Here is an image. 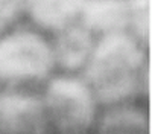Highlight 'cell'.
Returning a JSON list of instances; mask_svg holds the SVG:
<instances>
[{"instance_id":"6da1fadb","label":"cell","mask_w":152,"mask_h":134,"mask_svg":"<svg viewBox=\"0 0 152 134\" xmlns=\"http://www.w3.org/2000/svg\"><path fill=\"white\" fill-rule=\"evenodd\" d=\"M149 49L128 31L97 37L81 78L99 105L135 101L149 92Z\"/></svg>"},{"instance_id":"7a4b0ae2","label":"cell","mask_w":152,"mask_h":134,"mask_svg":"<svg viewBox=\"0 0 152 134\" xmlns=\"http://www.w3.org/2000/svg\"><path fill=\"white\" fill-rule=\"evenodd\" d=\"M50 37L29 23L0 34V87L35 89L55 75Z\"/></svg>"},{"instance_id":"3957f363","label":"cell","mask_w":152,"mask_h":134,"mask_svg":"<svg viewBox=\"0 0 152 134\" xmlns=\"http://www.w3.org/2000/svg\"><path fill=\"white\" fill-rule=\"evenodd\" d=\"M41 96L52 134H93L99 102L81 75H52Z\"/></svg>"},{"instance_id":"277c9868","label":"cell","mask_w":152,"mask_h":134,"mask_svg":"<svg viewBox=\"0 0 152 134\" xmlns=\"http://www.w3.org/2000/svg\"><path fill=\"white\" fill-rule=\"evenodd\" d=\"M0 134H52L41 92L2 89Z\"/></svg>"},{"instance_id":"5b68a950","label":"cell","mask_w":152,"mask_h":134,"mask_svg":"<svg viewBox=\"0 0 152 134\" xmlns=\"http://www.w3.org/2000/svg\"><path fill=\"white\" fill-rule=\"evenodd\" d=\"M96 40L97 37L79 21L50 35L56 70L59 73L79 75L93 53Z\"/></svg>"},{"instance_id":"8992f818","label":"cell","mask_w":152,"mask_h":134,"mask_svg":"<svg viewBox=\"0 0 152 134\" xmlns=\"http://www.w3.org/2000/svg\"><path fill=\"white\" fill-rule=\"evenodd\" d=\"M87 0H26L24 17L46 35H53L78 23Z\"/></svg>"},{"instance_id":"52a82bcc","label":"cell","mask_w":152,"mask_h":134,"mask_svg":"<svg viewBox=\"0 0 152 134\" xmlns=\"http://www.w3.org/2000/svg\"><path fill=\"white\" fill-rule=\"evenodd\" d=\"M93 134H151L149 111L135 101L108 105L97 116Z\"/></svg>"},{"instance_id":"ba28073f","label":"cell","mask_w":152,"mask_h":134,"mask_svg":"<svg viewBox=\"0 0 152 134\" xmlns=\"http://www.w3.org/2000/svg\"><path fill=\"white\" fill-rule=\"evenodd\" d=\"M79 23L96 37L128 31L129 11L126 0H87Z\"/></svg>"},{"instance_id":"9c48e42d","label":"cell","mask_w":152,"mask_h":134,"mask_svg":"<svg viewBox=\"0 0 152 134\" xmlns=\"http://www.w3.org/2000/svg\"><path fill=\"white\" fill-rule=\"evenodd\" d=\"M129 11V28L132 34L145 47L151 46V0H126Z\"/></svg>"},{"instance_id":"30bf717a","label":"cell","mask_w":152,"mask_h":134,"mask_svg":"<svg viewBox=\"0 0 152 134\" xmlns=\"http://www.w3.org/2000/svg\"><path fill=\"white\" fill-rule=\"evenodd\" d=\"M26 0H0V34L18 24L24 17Z\"/></svg>"},{"instance_id":"8fae6325","label":"cell","mask_w":152,"mask_h":134,"mask_svg":"<svg viewBox=\"0 0 152 134\" xmlns=\"http://www.w3.org/2000/svg\"><path fill=\"white\" fill-rule=\"evenodd\" d=\"M0 94H2V87H0Z\"/></svg>"}]
</instances>
